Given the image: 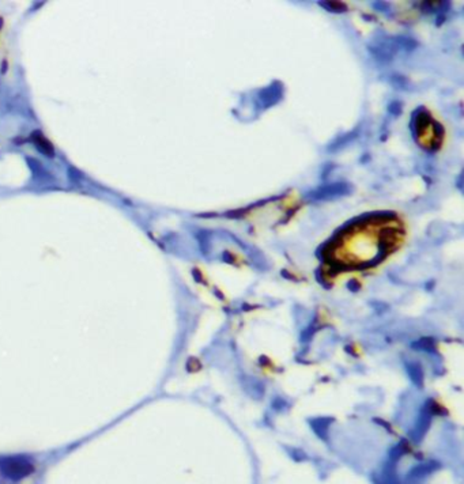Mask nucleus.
Here are the masks:
<instances>
[{"mask_svg": "<svg viewBox=\"0 0 464 484\" xmlns=\"http://www.w3.org/2000/svg\"><path fill=\"white\" fill-rule=\"evenodd\" d=\"M34 471L30 458L25 456L0 457V473L10 480L18 481L28 477Z\"/></svg>", "mask_w": 464, "mask_h": 484, "instance_id": "nucleus-1", "label": "nucleus"}, {"mask_svg": "<svg viewBox=\"0 0 464 484\" xmlns=\"http://www.w3.org/2000/svg\"><path fill=\"white\" fill-rule=\"evenodd\" d=\"M401 109H403V108H401V103L397 102V101H393V102H391L390 105H388V112H390L392 116H399V114L401 113Z\"/></svg>", "mask_w": 464, "mask_h": 484, "instance_id": "nucleus-8", "label": "nucleus"}, {"mask_svg": "<svg viewBox=\"0 0 464 484\" xmlns=\"http://www.w3.org/2000/svg\"><path fill=\"white\" fill-rule=\"evenodd\" d=\"M354 191L353 185L346 181H338L334 184L320 186V188L308 193L307 199L311 201H327L339 199V197L349 196Z\"/></svg>", "mask_w": 464, "mask_h": 484, "instance_id": "nucleus-2", "label": "nucleus"}, {"mask_svg": "<svg viewBox=\"0 0 464 484\" xmlns=\"http://www.w3.org/2000/svg\"><path fill=\"white\" fill-rule=\"evenodd\" d=\"M319 6H321L324 10L334 14H342L347 11V6L340 2H319Z\"/></svg>", "mask_w": 464, "mask_h": 484, "instance_id": "nucleus-6", "label": "nucleus"}, {"mask_svg": "<svg viewBox=\"0 0 464 484\" xmlns=\"http://www.w3.org/2000/svg\"><path fill=\"white\" fill-rule=\"evenodd\" d=\"M392 44H393V47H395V49H396V51L401 49V51L411 52L418 47V43L415 41V39L410 38V37H405V36L393 37Z\"/></svg>", "mask_w": 464, "mask_h": 484, "instance_id": "nucleus-5", "label": "nucleus"}, {"mask_svg": "<svg viewBox=\"0 0 464 484\" xmlns=\"http://www.w3.org/2000/svg\"><path fill=\"white\" fill-rule=\"evenodd\" d=\"M390 83L397 90H407L409 89V79L400 74H392L390 76Z\"/></svg>", "mask_w": 464, "mask_h": 484, "instance_id": "nucleus-7", "label": "nucleus"}, {"mask_svg": "<svg viewBox=\"0 0 464 484\" xmlns=\"http://www.w3.org/2000/svg\"><path fill=\"white\" fill-rule=\"evenodd\" d=\"M284 95V86L280 82L271 83L268 87H264L257 93V99L259 105H261L263 109H267L270 107H274L282 99Z\"/></svg>", "mask_w": 464, "mask_h": 484, "instance_id": "nucleus-3", "label": "nucleus"}, {"mask_svg": "<svg viewBox=\"0 0 464 484\" xmlns=\"http://www.w3.org/2000/svg\"><path fill=\"white\" fill-rule=\"evenodd\" d=\"M331 169H332V165H328V166H327L326 169H324V174H322L321 177H322V178H327V174L330 173Z\"/></svg>", "mask_w": 464, "mask_h": 484, "instance_id": "nucleus-10", "label": "nucleus"}, {"mask_svg": "<svg viewBox=\"0 0 464 484\" xmlns=\"http://www.w3.org/2000/svg\"><path fill=\"white\" fill-rule=\"evenodd\" d=\"M373 6L377 11H381L384 12V14H390V4L384 3V2H374Z\"/></svg>", "mask_w": 464, "mask_h": 484, "instance_id": "nucleus-9", "label": "nucleus"}, {"mask_svg": "<svg viewBox=\"0 0 464 484\" xmlns=\"http://www.w3.org/2000/svg\"><path fill=\"white\" fill-rule=\"evenodd\" d=\"M358 132H359V128L351 131V132H349V134L342 135V136L336 138L334 142L331 143L330 146L327 147V151H328V153H336V151H339V150L343 149V147H346L349 143L353 142L354 139H357Z\"/></svg>", "mask_w": 464, "mask_h": 484, "instance_id": "nucleus-4", "label": "nucleus"}]
</instances>
